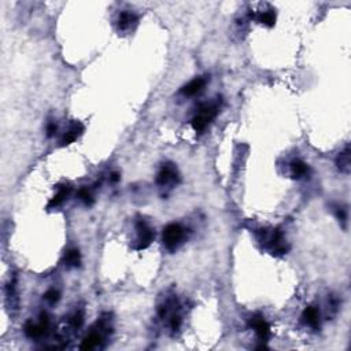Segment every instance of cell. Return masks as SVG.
I'll return each instance as SVG.
<instances>
[{
	"instance_id": "18",
	"label": "cell",
	"mask_w": 351,
	"mask_h": 351,
	"mask_svg": "<svg viewBox=\"0 0 351 351\" xmlns=\"http://www.w3.org/2000/svg\"><path fill=\"white\" fill-rule=\"evenodd\" d=\"M77 198H78L86 206H92V204H94V195H92V192H90L88 188H80L78 192H77Z\"/></svg>"
},
{
	"instance_id": "7",
	"label": "cell",
	"mask_w": 351,
	"mask_h": 351,
	"mask_svg": "<svg viewBox=\"0 0 351 351\" xmlns=\"http://www.w3.org/2000/svg\"><path fill=\"white\" fill-rule=\"evenodd\" d=\"M248 325L251 330H254L256 338L262 343H266L268 339L270 338V325L261 314H254L248 321Z\"/></svg>"
},
{
	"instance_id": "19",
	"label": "cell",
	"mask_w": 351,
	"mask_h": 351,
	"mask_svg": "<svg viewBox=\"0 0 351 351\" xmlns=\"http://www.w3.org/2000/svg\"><path fill=\"white\" fill-rule=\"evenodd\" d=\"M44 299H46V302H48L50 304H58L59 299H60V292H59L58 290L51 288V290H48L47 292L44 294Z\"/></svg>"
},
{
	"instance_id": "11",
	"label": "cell",
	"mask_w": 351,
	"mask_h": 351,
	"mask_svg": "<svg viewBox=\"0 0 351 351\" xmlns=\"http://www.w3.org/2000/svg\"><path fill=\"white\" fill-rule=\"evenodd\" d=\"M302 318L313 330H318L320 328V310L316 306H308L304 308Z\"/></svg>"
},
{
	"instance_id": "1",
	"label": "cell",
	"mask_w": 351,
	"mask_h": 351,
	"mask_svg": "<svg viewBox=\"0 0 351 351\" xmlns=\"http://www.w3.org/2000/svg\"><path fill=\"white\" fill-rule=\"evenodd\" d=\"M220 112V102H210V103H203L199 107L198 112L194 116L191 120V126L196 133H202L206 130L210 124L213 122V120Z\"/></svg>"
},
{
	"instance_id": "13",
	"label": "cell",
	"mask_w": 351,
	"mask_h": 351,
	"mask_svg": "<svg viewBox=\"0 0 351 351\" xmlns=\"http://www.w3.org/2000/svg\"><path fill=\"white\" fill-rule=\"evenodd\" d=\"M252 18H256V22H260V24L268 28L274 26V24H276V12L272 8L265 11H258L256 16H252Z\"/></svg>"
},
{
	"instance_id": "10",
	"label": "cell",
	"mask_w": 351,
	"mask_h": 351,
	"mask_svg": "<svg viewBox=\"0 0 351 351\" xmlns=\"http://www.w3.org/2000/svg\"><path fill=\"white\" fill-rule=\"evenodd\" d=\"M84 130H86V128H84V125L81 122L72 124V126L68 129V132H64V134L60 138L59 146L60 147H66V146H70L72 143H74L76 140L84 133Z\"/></svg>"
},
{
	"instance_id": "15",
	"label": "cell",
	"mask_w": 351,
	"mask_h": 351,
	"mask_svg": "<svg viewBox=\"0 0 351 351\" xmlns=\"http://www.w3.org/2000/svg\"><path fill=\"white\" fill-rule=\"evenodd\" d=\"M64 265L68 268H78L81 265V254L77 248H70L64 254Z\"/></svg>"
},
{
	"instance_id": "6",
	"label": "cell",
	"mask_w": 351,
	"mask_h": 351,
	"mask_svg": "<svg viewBox=\"0 0 351 351\" xmlns=\"http://www.w3.org/2000/svg\"><path fill=\"white\" fill-rule=\"evenodd\" d=\"M50 330V318L47 314H43L40 317L38 322H33V321H28L25 326H24V332L29 339H40L47 335Z\"/></svg>"
},
{
	"instance_id": "2",
	"label": "cell",
	"mask_w": 351,
	"mask_h": 351,
	"mask_svg": "<svg viewBox=\"0 0 351 351\" xmlns=\"http://www.w3.org/2000/svg\"><path fill=\"white\" fill-rule=\"evenodd\" d=\"M186 239V228L181 224H168L162 232V242L168 251L174 252Z\"/></svg>"
},
{
	"instance_id": "22",
	"label": "cell",
	"mask_w": 351,
	"mask_h": 351,
	"mask_svg": "<svg viewBox=\"0 0 351 351\" xmlns=\"http://www.w3.org/2000/svg\"><path fill=\"white\" fill-rule=\"evenodd\" d=\"M120 178H121V177H120V174H118L117 172H114V173H112V176H110V180H112V182H118Z\"/></svg>"
},
{
	"instance_id": "4",
	"label": "cell",
	"mask_w": 351,
	"mask_h": 351,
	"mask_svg": "<svg viewBox=\"0 0 351 351\" xmlns=\"http://www.w3.org/2000/svg\"><path fill=\"white\" fill-rule=\"evenodd\" d=\"M134 229H136V242L133 244V248L136 251L148 248L155 239V232L152 228L144 220H138L134 224Z\"/></svg>"
},
{
	"instance_id": "12",
	"label": "cell",
	"mask_w": 351,
	"mask_h": 351,
	"mask_svg": "<svg viewBox=\"0 0 351 351\" xmlns=\"http://www.w3.org/2000/svg\"><path fill=\"white\" fill-rule=\"evenodd\" d=\"M290 168H291V176H292V178H296V180L306 177V176L308 174V170H310L308 164L304 162L302 160H292Z\"/></svg>"
},
{
	"instance_id": "14",
	"label": "cell",
	"mask_w": 351,
	"mask_h": 351,
	"mask_svg": "<svg viewBox=\"0 0 351 351\" xmlns=\"http://www.w3.org/2000/svg\"><path fill=\"white\" fill-rule=\"evenodd\" d=\"M70 191H72V188L70 186H60L58 190V192L55 194V196L48 202V206L47 208H59L62 203L68 199V196L70 195Z\"/></svg>"
},
{
	"instance_id": "20",
	"label": "cell",
	"mask_w": 351,
	"mask_h": 351,
	"mask_svg": "<svg viewBox=\"0 0 351 351\" xmlns=\"http://www.w3.org/2000/svg\"><path fill=\"white\" fill-rule=\"evenodd\" d=\"M58 132V125H56V122L55 121H50V122L47 124V126H46V134H47V138H52V136H55V133Z\"/></svg>"
},
{
	"instance_id": "3",
	"label": "cell",
	"mask_w": 351,
	"mask_h": 351,
	"mask_svg": "<svg viewBox=\"0 0 351 351\" xmlns=\"http://www.w3.org/2000/svg\"><path fill=\"white\" fill-rule=\"evenodd\" d=\"M260 242H262L265 247H268L270 252H273L274 256H282V254H287L288 251V244L287 240L284 238V234L280 229H270V230H266L262 229V232H260Z\"/></svg>"
},
{
	"instance_id": "16",
	"label": "cell",
	"mask_w": 351,
	"mask_h": 351,
	"mask_svg": "<svg viewBox=\"0 0 351 351\" xmlns=\"http://www.w3.org/2000/svg\"><path fill=\"white\" fill-rule=\"evenodd\" d=\"M336 165H338V168L343 173H348L350 172V148H348V146H346L344 151H342L340 154L338 155Z\"/></svg>"
},
{
	"instance_id": "8",
	"label": "cell",
	"mask_w": 351,
	"mask_h": 351,
	"mask_svg": "<svg viewBox=\"0 0 351 351\" xmlns=\"http://www.w3.org/2000/svg\"><path fill=\"white\" fill-rule=\"evenodd\" d=\"M138 18L132 11H122L117 20V26L120 32H130L138 26Z\"/></svg>"
},
{
	"instance_id": "21",
	"label": "cell",
	"mask_w": 351,
	"mask_h": 351,
	"mask_svg": "<svg viewBox=\"0 0 351 351\" xmlns=\"http://www.w3.org/2000/svg\"><path fill=\"white\" fill-rule=\"evenodd\" d=\"M335 214H336V218L339 220V221H342V222L346 224V221H347V210L346 208H342V206H336Z\"/></svg>"
},
{
	"instance_id": "5",
	"label": "cell",
	"mask_w": 351,
	"mask_h": 351,
	"mask_svg": "<svg viewBox=\"0 0 351 351\" xmlns=\"http://www.w3.org/2000/svg\"><path fill=\"white\" fill-rule=\"evenodd\" d=\"M180 181V173L177 170L174 164L166 162L156 174V184L160 186H170L178 184Z\"/></svg>"
},
{
	"instance_id": "9",
	"label": "cell",
	"mask_w": 351,
	"mask_h": 351,
	"mask_svg": "<svg viewBox=\"0 0 351 351\" xmlns=\"http://www.w3.org/2000/svg\"><path fill=\"white\" fill-rule=\"evenodd\" d=\"M206 86H208L206 77H196L182 86L180 90V94L184 96H196L206 88Z\"/></svg>"
},
{
	"instance_id": "17",
	"label": "cell",
	"mask_w": 351,
	"mask_h": 351,
	"mask_svg": "<svg viewBox=\"0 0 351 351\" xmlns=\"http://www.w3.org/2000/svg\"><path fill=\"white\" fill-rule=\"evenodd\" d=\"M68 324L72 330H80L84 324V312L82 310H76L68 320Z\"/></svg>"
}]
</instances>
